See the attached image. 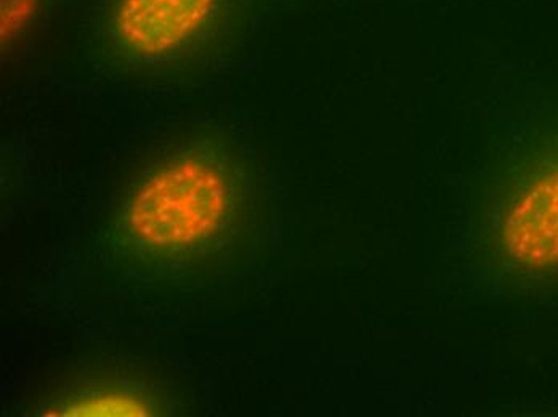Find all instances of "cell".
<instances>
[{
  "instance_id": "6da1fadb",
  "label": "cell",
  "mask_w": 558,
  "mask_h": 417,
  "mask_svg": "<svg viewBox=\"0 0 558 417\" xmlns=\"http://www.w3.org/2000/svg\"><path fill=\"white\" fill-rule=\"evenodd\" d=\"M236 180L209 152H180L134 186L118 232L148 262L173 267L223 249L238 219Z\"/></svg>"
},
{
  "instance_id": "7a4b0ae2",
  "label": "cell",
  "mask_w": 558,
  "mask_h": 417,
  "mask_svg": "<svg viewBox=\"0 0 558 417\" xmlns=\"http://www.w3.org/2000/svg\"><path fill=\"white\" fill-rule=\"evenodd\" d=\"M216 0H122L116 34L138 57L166 56L192 39L213 15Z\"/></svg>"
},
{
  "instance_id": "3957f363",
  "label": "cell",
  "mask_w": 558,
  "mask_h": 417,
  "mask_svg": "<svg viewBox=\"0 0 558 417\" xmlns=\"http://www.w3.org/2000/svg\"><path fill=\"white\" fill-rule=\"evenodd\" d=\"M504 244L526 267L558 263V171L531 186L504 226Z\"/></svg>"
},
{
  "instance_id": "277c9868",
  "label": "cell",
  "mask_w": 558,
  "mask_h": 417,
  "mask_svg": "<svg viewBox=\"0 0 558 417\" xmlns=\"http://www.w3.org/2000/svg\"><path fill=\"white\" fill-rule=\"evenodd\" d=\"M44 408L46 416H155L159 396L128 378H101L71 385Z\"/></svg>"
},
{
  "instance_id": "5b68a950",
  "label": "cell",
  "mask_w": 558,
  "mask_h": 417,
  "mask_svg": "<svg viewBox=\"0 0 558 417\" xmlns=\"http://www.w3.org/2000/svg\"><path fill=\"white\" fill-rule=\"evenodd\" d=\"M31 0H3L2 2V36H12L13 28L23 25L29 15Z\"/></svg>"
}]
</instances>
